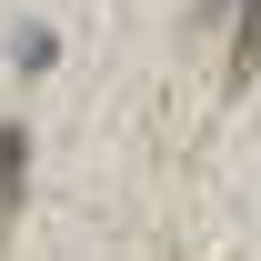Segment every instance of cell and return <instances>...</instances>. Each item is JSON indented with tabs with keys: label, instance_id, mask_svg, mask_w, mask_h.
<instances>
[{
	"label": "cell",
	"instance_id": "6da1fadb",
	"mask_svg": "<svg viewBox=\"0 0 261 261\" xmlns=\"http://www.w3.org/2000/svg\"><path fill=\"white\" fill-rule=\"evenodd\" d=\"M20 181H31V130H20V121H0V221L20 211Z\"/></svg>",
	"mask_w": 261,
	"mask_h": 261
}]
</instances>
